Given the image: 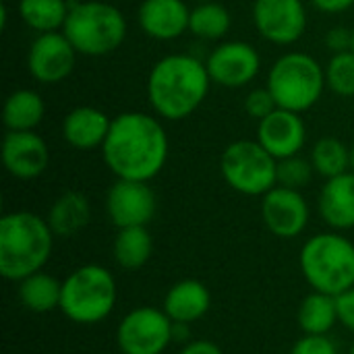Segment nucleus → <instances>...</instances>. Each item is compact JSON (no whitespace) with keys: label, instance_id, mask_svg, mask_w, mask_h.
Segmentation results:
<instances>
[{"label":"nucleus","instance_id":"obj_37","mask_svg":"<svg viewBox=\"0 0 354 354\" xmlns=\"http://www.w3.org/2000/svg\"><path fill=\"white\" fill-rule=\"evenodd\" d=\"M172 342H178V344L191 342V324H174L172 322Z\"/></svg>","mask_w":354,"mask_h":354},{"label":"nucleus","instance_id":"obj_12","mask_svg":"<svg viewBox=\"0 0 354 354\" xmlns=\"http://www.w3.org/2000/svg\"><path fill=\"white\" fill-rule=\"evenodd\" d=\"M77 60V50L66 39L62 31L39 33L27 52V71L29 75L46 85H54L64 81Z\"/></svg>","mask_w":354,"mask_h":354},{"label":"nucleus","instance_id":"obj_39","mask_svg":"<svg viewBox=\"0 0 354 354\" xmlns=\"http://www.w3.org/2000/svg\"><path fill=\"white\" fill-rule=\"evenodd\" d=\"M197 2H214V0H197Z\"/></svg>","mask_w":354,"mask_h":354},{"label":"nucleus","instance_id":"obj_8","mask_svg":"<svg viewBox=\"0 0 354 354\" xmlns=\"http://www.w3.org/2000/svg\"><path fill=\"white\" fill-rule=\"evenodd\" d=\"M220 172L230 189L249 197H263L278 185V160L259 141H232L222 151Z\"/></svg>","mask_w":354,"mask_h":354},{"label":"nucleus","instance_id":"obj_15","mask_svg":"<svg viewBox=\"0 0 354 354\" xmlns=\"http://www.w3.org/2000/svg\"><path fill=\"white\" fill-rule=\"evenodd\" d=\"M2 164L10 176L19 180H33L46 172L50 164V149L33 131H8L2 141Z\"/></svg>","mask_w":354,"mask_h":354},{"label":"nucleus","instance_id":"obj_7","mask_svg":"<svg viewBox=\"0 0 354 354\" xmlns=\"http://www.w3.org/2000/svg\"><path fill=\"white\" fill-rule=\"evenodd\" d=\"M266 87L272 91L278 108L301 114L311 110L328 87L326 68L311 54L288 52L270 68Z\"/></svg>","mask_w":354,"mask_h":354},{"label":"nucleus","instance_id":"obj_30","mask_svg":"<svg viewBox=\"0 0 354 354\" xmlns=\"http://www.w3.org/2000/svg\"><path fill=\"white\" fill-rule=\"evenodd\" d=\"M313 174H315V168L311 160L307 158L292 156V158L278 160V185L280 187L301 191L311 183Z\"/></svg>","mask_w":354,"mask_h":354},{"label":"nucleus","instance_id":"obj_27","mask_svg":"<svg viewBox=\"0 0 354 354\" xmlns=\"http://www.w3.org/2000/svg\"><path fill=\"white\" fill-rule=\"evenodd\" d=\"M232 25L228 8L220 2H199L191 10L189 31L201 39H222Z\"/></svg>","mask_w":354,"mask_h":354},{"label":"nucleus","instance_id":"obj_41","mask_svg":"<svg viewBox=\"0 0 354 354\" xmlns=\"http://www.w3.org/2000/svg\"><path fill=\"white\" fill-rule=\"evenodd\" d=\"M351 354H354V344H353V346H351Z\"/></svg>","mask_w":354,"mask_h":354},{"label":"nucleus","instance_id":"obj_2","mask_svg":"<svg viewBox=\"0 0 354 354\" xmlns=\"http://www.w3.org/2000/svg\"><path fill=\"white\" fill-rule=\"evenodd\" d=\"M212 77L207 66L191 54L160 58L147 77V97L153 112L164 120L189 118L207 97Z\"/></svg>","mask_w":354,"mask_h":354},{"label":"nucleus","instance_id":"obj_40","mask_svg":"<svg viewBox=\"0 0 354 354\" xmlns=\"http://www.w3.org/2000/svg\"><path fill=\"white\" fill-rule=\"evenodd\" d=\"M353 52H354V27H353Z\"/></svg>","mask_w":354,"mask_h":354},{"label":"nucleus","instance_id":"obj_20","mask_svg":"<svg viewBox=\"0 0 354 354\" xmlns=\"http://www.w3.org/2000/svg\"><path fill=\"white\" fill-rule=\"evenodd\" d=\"M317 205L322 220L332 230L354 228V172L328 178Z\"/></svg>","mask_w":354,"mask_h":354},{"label":"nucleus","instance_id":"obj_25","mask_svg":"<svg viewBox=\"0 0 354 354\" xmlns=\"http://www.w3.org/2000/svg\"><path fill=\"white\" fill-rule=\"evenodd\" d=\"M297 322L303 334H330L332 328L338 324L336 297L313 290L303 299Z\"/></svg>","mask_w":354,"mask_h":354},{"label":"nucleus","instance_id":"obj_13","mask_svg":"<svg viewBox=\"0 0 354 354\" xmlns=\"http://www.w3.org/2000/svg\"><path fill=\"white\" fill-rule=\"evenodd\" d=\"M309 203L301 191L276 185L261 197V220L278 239H297L309 224Z\"/></svg>","mask_w":354,"mask_h":354},{"label":"nucleus","instance_id":"obj_28","mask_svg":"<svg viewBox=\"0 0 354 354\" xmlns=\"http://www.w3.org/2000/svg\"><path fill=\"white\" fill-rule=\"evenodd\" d=\"M311 164L326 180L336 178L351 172V149L336 137H324L311 149Z\"/></svg>","mask_w":354,"mask_h":354},{"label":"nucleus","instance_id":"obj_38","mask_svg":"<svg viewBox=\"0 0 354 354\" xmlns=\"http://www.w3.org/2000/svg\"><path fill=\"white\" fill-rule=\"evenodd\" d=\"M351 172H354V145L351 147Z\"/></svg>","mask_w":354,"mask_h":354},{"label":"nucleus","instance_id":"obj_11","mask_svg":"<svg viewBox=\"0 0 354 354\" xmlns=\"http://www.w3.org/2000/svg\"><path fill=\"white\" fill-rule=\"evenodd\" d=\"M158 209V199L149 183L116 178L106 195V212L110 222L120 228L147 226Z\"/></svg>","mask_w":354,"mask_h":354},{"label":"nucleus","instance_id":"obj_22","mask_svg":"<svg viewBox=\"0 0 354 354\" xmlns=\"http://www.w3.org/2000/svg\"><path fill=\"white\" fill-rule=\"evenodd\" d=\"M19 301L21 305L37 315L50 313L54 309H60L62 299V282H58L54 276L41 272H35L19 282Z\"/></svg>","mask_w":354,"mask_h":354},{"label":"nucleus","instance_id":"obj_33","mask_svg":"<svg viewBox=\"0 0 354 354\" xmlns=\"http://www.w3.org/2000/svg\"><path fill=\"white\" fill-rule=\"evenodd\" d=\"M326 48L332 54L353 50V29H348V27H332L326 33Z\"/></svg>","mask_w":354,"mask_h":354},{"label":"nucleus","instance_id":"obj_1","mask_svg":"<svg viewBox=\"0 0 354 354\" xmlns=\"http://www.w3.org/2000/svg\"><path fill=\"white\" fill-rule=\"evenodd\" d=\"M168 149V135L156 116L122 112L110 124L102 156L116 178L149 183L164 170Z\"/></svg>","mask_w":354,"mask_h":354},{"label":"nucleus","instance_id":"obj_17","mask_svg":"<svg viewBox=\"0 0 354 354\" xmlns=\"http://www.w3.org/2000/svg\"><path fill=\"white\" fill-rule=\"evenodd\" d=\"M191 10L183 0H143L137 12L139 27L145 35L170 41L189 29Z\"/></svg>","mask_w":354,"mask_h":354},{"label":"nucleus","instance_id":"obj_19","mask_svg":"<svg viewBox=\"0 0 354 354\" xmlns=\"http://www.w3.org/2000/svg\"><path fill=\"white\" fill-rule=\"evenodd\" d=\"M212 307V292L199 280H180L170 286L164 297V313L174 324H195L205 317Z\"/></svg>","mask_w":354,"mask_h":354},{"label":"nucleus","instance_id":"obj_29","mask_svg":"<svg viewBox=\"0 0 354 354\" xmlns=\"http://www.w3.org/2000/svg\"><path fill=\"white\" fill-rule=\"evenodd\" d=\"M326 85L340 97H354V52L332 54L326 66Z\"/></svg>","mask_w":354,"mask_h":354},{"label":"nucleus","instance_id":"obj_31","mask_svg":"<svg viewBox=\"0 0 354 354\" xmlns=\"http://www.w3.org/2000/svg\"><path fill=\"white\" fill-rule=\"evenodd\" d=\"M276 108H278V104H276V100H274V95H272V91H270L268 87H263V89H253V91L247 95V100H245V110H247V114L253 116L255 120H263V118L270 116Z\"/></svg>","mask_w":354,"mask_h":354},{"label":"nucleus","instance_id":"obj_36","mask_svg":"<svg viewBox=\"0 0 354 354\" xmlns=\"http://www.w3.org/2000/svg\"><path fill=\"white\" fill-rule=\"evenodd\" d=\"M317 10L322 12H330V15H336V12H344L348 8L354 6V0H309Z\"/></svg>","mask_w":354,"mask_h":354},{"label":"nucleus","instance_id":"obj_10","mask_svg":"<svg viewBox=\"0 0 354 354\" xmlns=\"http://www.w3.org/2000/svg\"><path fill=\"white\" fill-rule=\"evenodd\" d=\"M253 23L263 39L276 46H290L307 29V10L303 0H255Z\"/></svg>","mask_w":354,"mask_h":354},{"label":"nucleus","instance_id":"obj_35","mask_svg":"<svg viewBox=\"0 0 354 354\" xmlns=\"http://www.w3.org/2000/svg\"><path fill=\"white\" fill-rule=\"evenodd\" d=\"M178 354H224V353H222V348H220L216 342L201 338V340H191V342L183 344V348H180V353Z\"/></svg>","mask_w":354,"mask_h":354},{"label":"nucleus","instance_id":"obj_5","mask_svg":"<svg viewBox=\"0 0 354 354\" xmlns=\"http://www.w3.org/2000/svg\"><path fill=\"white\" fill-rule=\"evenodd\" d=\"M299 266L313 290L338 297L354 286V243L340 232H319L305 241Z\"/></svg>","mask_w":354,"mask_h":354},{"label":"nucleus","instance_id":"obj_14","mask_svg":"<svg viewBox=\"0 0 354 354\" xmlns=\"http://www.w3.org/2000/svg\"><path fill=\"white\" fill-rule=\"evenodd\" d=\"M207 73L212 83L228 89H239L251 83L259 68V52L247 41H224L207 56Z\"/></svg>","mask_w":354,"mask_h":354},{"label":"nucleus","instance_id":"obj_4","mask_svg":"<svg viewBox=\"0 0 354 354\" xmlns=\"http://www.w3.org/2000/svg\"><path fill=\"white\" fill-rule=\"evenodd\" d=\"M62 33L77 54L108 56L120 48L127 37V19L120 8L108 2L68 0V15Z\"/></svg>","mask_w":354,"mask_h":354},{"label":"nucleus","instance_id":"obj_23","mask_svg":"<svg viewBox=\"0 0 354 354\" xmlns=\"http://www.w3.org/2000/svg\"><path fill=\"white\" fill-rule=\"evenodd\" d=\"M46 104L33 89H17L4 100L2 122L8 131H35L44 120Z\"/></svg>","mask_w":354,"mask_h":354},{"label":"nucleus","instance_id":"obj_24","mask_svg":"<svg viewBox=\"0 0 354 354\" xmlns=\"http://www.w3.org/2000/svg\"><path fill=\"white\" fill-rule=\"evenodd\" d=\"M153 253V239L147 230V226H131V228H120L114 245H112V255L114 261L129 272L141 270Z\"/></svg>","mask_w":354,"mask_h":354},{"label":"nucleus","instance_id":"obj_16","mask_svg":"<svg viewBox=\"0 0 354 354\" xmlns=\"http://www.w3.org/2000/svg\"><path fill=\"white\" fill-rule=\"evenodd\" d=\"M257 141L276 158L299 156L307 141V127L299 112L276 108L257 124Z\"/></svg>","mask_w":354,"mask_h":354},{"label":"nucleus","instance_id":"obj_9","mask_svg":"<svg viewBox=\"0 0 354 354\" xmlns=\"http://www.w3.org/2000/svg\"><path fill=\"white\" fill-rule=\"evenodd\" d=\"M116 344L122 354H164L172 344V319L164 309L137 307L120 319Z\"/></svg>","mask_w":354,"mask_h":354},{"label":"nucleus","instance_id":"obj_21","mask_svg":"<svg viewBox=\"0 0 354 354\" xmlns=\"http://www.w3.org/2000/svg\"><path fill=\"white\" fill-rule=\"evenodd\" d=\"M46 220L56 236H75L77 232L87 228L91 220L89 199L79 191H64L52 203Z\"/></svg>","mask_w":354,"mask_h":354},{"label":"nucleus","instance_id":"obj_3","mask_svg":"<svg viewBox=\"0 0 354 354\" xmlns=\"http://www.w3.org/2000/svg\"><path fill=\"white\" fill-rule=\"evenodd\" d=\"M54 232L46 218L31 212H10L0 218V274L21 282L41 272L52 257Z\"/></svg>","mask_w":354,"mask_h":354},{"label":"nucleus","instance_id":"obj_32","mask_svg":"<svg viewBox=\"0 0 354 354\" xmlns=\"http://www.w3.org/2000/svg\"><path fill=\"white\" fill-rule=\"evenodd\" d=\"M290 354H338V348L328 334H305L295 342Z\"/></svg>","mask_w":354,"mask_h":354},{"label":"nucleus","instance_id":"obj_34","mask_svg":"<svg viewBox=\"0 0 354 354\" xmlns=\"http://www.w3.org/2000/svg\"><path fill=\"white\" fill-rule=\"evenodd\" d=\"M338 307V324H342L348 332H354V286L336 297Z\"/></svg>","mask_w":354,"mask_h":354},{"label":"nucleus","instance_id":"obj_18","mask_svg":"<svg viewBox=\"0 0 354 354\" xmlns=\"http://www.w3.org/2000/svg\"><path fill=\"white\" fill-rule=\"evenodd\" d=\"M112 120L106 112L93 106L73 108L62 120V137L64 141L81 151H91L104 145L110 133Z\"/></svg>","mask_w":354,"mask_h":354},{"label":"nucleus","instance_id":"obj_26","mask_svg":"<svg viewBox=\"0 0 354 354\" xmlns=\"http://www.w3.org/2000/svg\"><path fill=\"white\" fill-rule=\"evenodd\" d=\"M19 15L23 23L37 33L58 31L64 27L68 0H19Z\"/></svg>","mask_w":354,"mask_h":354},{"label":"nucleus","instance_id":"obj_6","mask_svg":"<svg viewBox=\"0 0 354 354\" xmlns=\"http://www.w3.org/2000/svg\"><path fill=\"white\" fill-rule=\"evenodd\" d=\"M116 299L118 286L114 274L104 266L87 263L64 278L60 311L73 324L93 326L114 311Z\"/></svg>","mask_w":354,"mask_h":354}]
</instances>
